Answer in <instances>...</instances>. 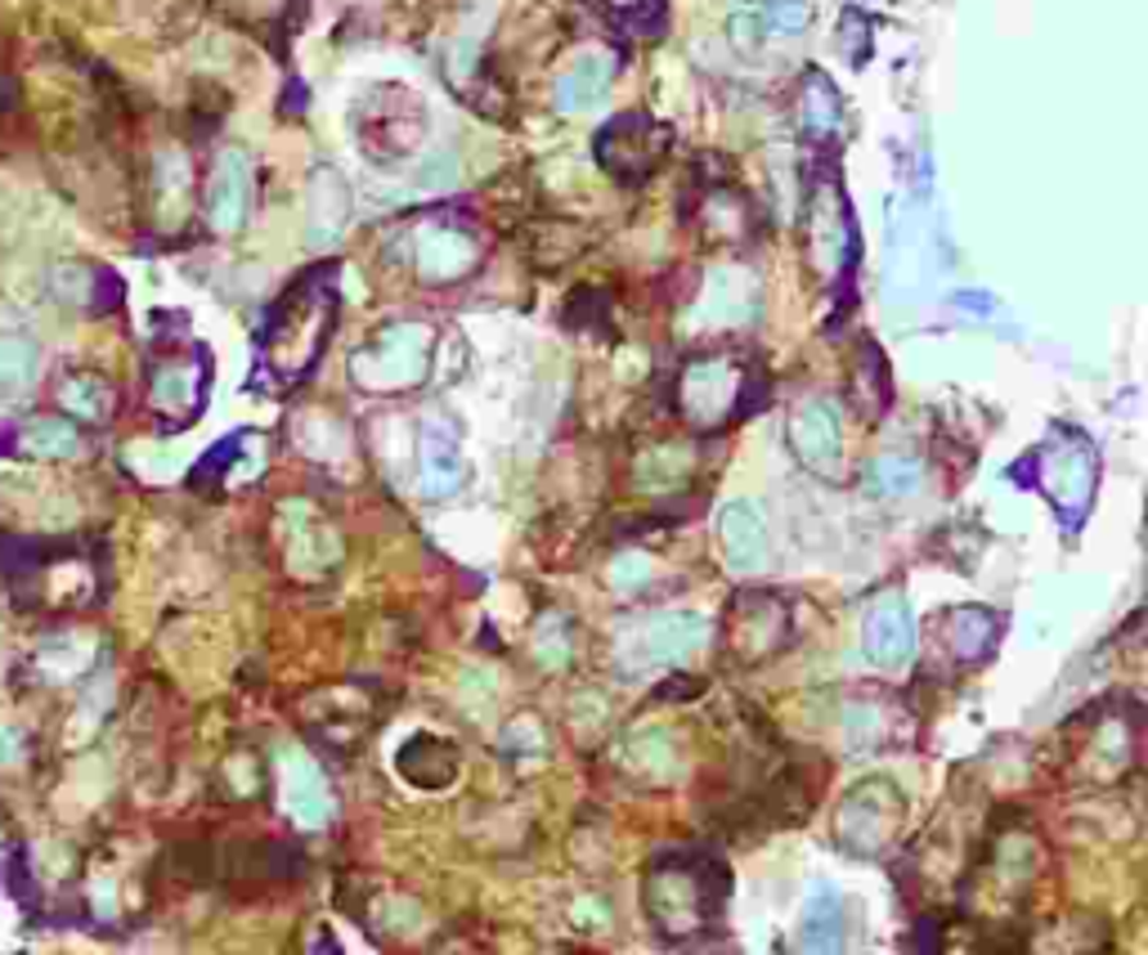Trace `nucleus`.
I'll list each match as a JSON object with an SVG mask.
<instances>
[{
  "mask_svg": "<svg viewBox=\"0 0 1148 955\" xmlns=\"http://www.w3.org/2000/svg\"><path fill=\"white\" fill-rule=\"evenodd\" d=\"M933 646L955 664L969 668L983 664L1000 642V614L987 606H946L933 614Z\"/></svg>",
  "mask_w": 1148,
  "mask_h": 955,
  "instance_id": "obj_16",
  "label": "nucleus"
},
{
  "mask_svg": "<svg viewBox=\"0 0 1148 955\" xmlns=\"http://www.w3.org/2000/svg\"><path fill=\"white\" fill-rule=\"evenodd\" d=\"M301 718H306V732L332 749H351L368 736L372 718H377V704H372V691L359 687V682H332L314 695H306L301 704Z\"/></svg>",
  "mask_w": 1148,
  "mask_h": 955,
  "instance_id": "obj_13",
  "label": "nucleus"
},
{
  "mask_svg": "<svg viewBox=\"0 0 1148 955\" xmlns=\"http://www.w3.org/2000/svg\"><path fill=\"white\" fill-rule=\"evenodd\" d=\"M866 485H871V494H880V498H911V494H920L925 490V462H916V458H875L871 467H866Z\"/></svg>",
  "mask_w": 1148,
  "mask_h": 955,
  "instance_id": "obj_34",
  "label": "nucleus"
},
{
  "mask_svg": "<svg viewBox=\"0 0 1148 955\" xmlns=\"http://www.w3.org/2000/svg\"><path fill=\"white\" fill-rule=\"evenodd\" d=\"M404 252H409V269L417 274V283H426V288H449V283H462L467 274L481 269L490 243H485V229L471 216L431 211V216L409 225Z\"/></svg>",
  "mask_w": 1148,
  "mask_h": 955,
  "instance_id": "obj_6",
  "label": "nucleus"
},
{
  "mask_svg": "<svg viewBox=\"0 0 1148 955\" xmlns=\"http://www.w3.org/2000/svg\"><path fill=\"white\" fill-rule=\"evenodd\" d=\"M785 445H790L794 462L807 467L812 475H839V467H843V426H839L835 404L822 400V395L803 400L790 413Z\"/></svg>",
  "mask_w": 1148,
  "mask_h": 955,
  "instance_id": "obj_15",
  "label": "nucleus"
},
{
  "mask_svg": "<svg viewBox=\"0 0 1148 955\" xmlns=\"http://www.w3.org/2000/svg\"><path fill=\"white\" fill-rule=\"evenodd\" d=\"M902 826H906V794L893 781L871 776L839 798L830 830L835 843L852 856H884L902 839Z\"/></svg>",
  "mask_w": 1148,
  "mask_h": 955,
  "instance_id": "obj_7",
  "label": "nucleus"
},
{
  "mask_svg": "<svg viewBox=\"0 0 1148 955\" xmlns=\"http://www.w3.org/2000/svg\"><path fill=\"white\" fill-rule=\"evenodd\" d=\"M861 642H866V655L884 668H897L916 655V624H911V606H906L897 592H884L871 610L866 624H861Z\"/></svg>",
  "mask_w": 1148,
  "mask_h": 955,
  "instance_id": "obj_21",
  "label": "nucleus"
},
{
  "mask_svg": "<svg viewBox=\"0 0 1148 955\" xmlns=\"http://www.w3.org/2000/svg\"><path fill=\"white\" fill-rule=\"evenodd\" d=\"M619 758H624V768L629 776L638 781H674L678 768H682V745L674 732H664V727H646V732H633L624 740V749H619Z\"/></svg>",
  "mask_w": 1148,
  "mask_h": 955,
  "instance_id": "obj_23",
  "label": "nucleus"
},
{
  "mask_svg": "<svg viewBox=\"0 0 1148 955\" xmlns=\"http://www.w3.org/2000/svg\"><path fill=\"white\" fill-rule=\"evenodd\" d=\"M843 736H848L852 749H888V745H902L911 736V718H906L893 700L861 695L843 709Z\"/></svg>",
  "mask_w": 1148,
  "mask_h": 955,
  "instance_id": "obj_22",
  "label": "nucleus"
},
{
  "mask_svg": "<svg viewBox=\"0 0 1148 955\" xmlns=\"http://www.w3.org/2000/svg\"><path fill=\"white\" fill-rule=\"evenodd\" d=\"M278 539H283V569L297 584H323L342 569L346 539L314 498H287L278 507Z\"/></svg>",
  "mask_w": 1148,
  "mask_h": 955,
  "instance_id": "obj_8",
  "label": "nucleus"
},
{
  "mask_svg": "<svg viewBox=\"0 0 1148 955\" xmlns=\"http://www.w3.org/2000/svg\"><path fill=\"white\" fill-rule=\"evenodd\" d=\"M1023 471H1032L1028 485L1036 494H1045V503L1064 516L1068 530H1077L1090 511V503H1094V490H1099V453H1094L1090 436L1077 432V426L1055 422L1014 475H1023Z\"/></svg>",
  "mask_w": 1148,
  "mask_h": 955,
  "instance_id": "obj_5",
  "label": "nucleus"
},
{
  "mask_svg": "<svg viewBox=\"0 0 1148 955\" xmlns=\"http://www.w3.org/2000/svg\"><path fill=\"white\" fill-rule=\"evenodd\" d=\"M1130 762V727L1117 718H1104L1094 727V736L1081 745V768L1090 781H1117V772Z\"/></svg>",
  "mask_w": 1148,
  "mask_h": 955,
  "instance_id": "obj_29",
  "label": "nucleus"
},
{
  "mask_svg": "<svg viewBox=\"0 0 1148 955\" xmlns=\"http://www.w3.org/2000/svg\"><path fill=\"white\" fill-rule=\"evenodd\" d=\"M395 768L417 790H449L454 776H458V749L440 736H413L395 753Z\"/></svg>",
  "mask_w": 1148,
  "mask_h": 955,
  "instance_id": "obj_24",
  "label": "nucleus"
},
{
  "mask_svg": "<svg viewBox=\"0 0 1148 955\" xmlns=\"http://www.w3.org/2000/svg\"><path fill=\"white\" fill-rule=\"evenodd\" d=\"M252 207V162L243 153H225L211 175V225L238 229Z\"/></svg>",
  "mask_w": 1148,
  "mask_h": 955,
  "instance_id": "obj_26",
  "label": "nucleus"
},
{
  "mask_svg": "<svg viewBox=\"0 0 1148 955\" xmlns=\"http://www.w3.org/2000/svg\"><path fill=\"white\" fill-rule=\"evenodd\" d=\"M799 126L807 139H830L839 130V94L830 77L807 72L799 85Z\"/></svg>",
  "mask_w": 1148,
  "mask_h": 955,
  "instance_id": "obj_32",
  "label": "nucleus"
},
{
  "mask_svg": "<svg viewBox=\"0 0 1148 955\" xmlns=\"http://www.w3.org/2000/svg\"><path fill=\"white\" fill-rule=\"evenodd\" d=\"M807 256L826 278H843L857 261V225L835 180H822L807 203Z\"/></svg>",
  "mask_w": 1148,
  "mask_h": 955,
  "instance_id": "obj_12",
  "label": "nucleus"
},
{
  "mask_svg": "<svg viewBox=\"0 0 1148 955\" xmlns=\"http://www.w3.org/2000/svg\"><path fill=\"white\" fill-rule=\"evenodd\" d=\"M727 901V871L709 852H659L646 884H642V911L651 929L668 942L700 937Z\"/></svg>",
  "mask_w": 1148,
  "mask_h": 955,
  "instance_id": "obj_2",
  "label": "nucleus"
},
{
  "mask_svg": "<svg viewBox=\"0 0 1148 955\" xmlns=\"http://www.w3.org/2000/svg\"><path fill=\"white\" fill-rule=\"evenodd\" d=\"M610 77H615V59L606 55V50H579L574 55V64L556 77V108L561 113H584V108H593L601 94H606V85H610Z\"/></svg>",
  "mask_w": 1148,
  "mask_h": 955,
  "instance_id": "obj_25",
  "label": "nucleus"
},
{
  "mask_svg": "<svg viewBox=\"0 0 1148 955\" xmlns=\"http://www.w3.org/2000/svg\"><path fill=\"white\" fill-rule=\"evenodd\" d=\"M799 942H803V951H839L843 946V901H839L835 888L822 884L807 897Z\"/></svg>",
  "mask_w": 1148,
  "mask_h": 955,
  "instance_id": "obj_30",
  "label": "nucleus"
},
{
  "mask_svg": "<svg viewBox=\"0 0 1148 955\" xmlns=\"http://www.w3.org/2000/svg\"><path fill=\"white\" fill-rule=\"evenodd\" d=\"M762 400V372L741 350H696L682 359L674 404L691 432L709 436L741 422Z\"/></svg>",
  "mask_w": 1148,
  "mask_h": 955,
  "instance_id": "obj_3",
  "label": "nucleus"
},
{
  "mask_svg": "<svg viewBox=\"0 0 1148 955\" xmlns=\"http://www.w3.org/2000/svg\"><path fill=\"white\" fill-rule=\"evenodd\" d=\"M704 642H709V619L691 614V610L651 614L646 624L638 629V655L646 664H659V668H674V664L691 659Z\"/></svg>",
  "mask_w": 1148,
  "mask_h": 955,
  "instance_id": "obj_20",
  "label": "nucleus"
},
{
  "mask_svg": "<svg viewBox=\"0 0 1148 955\" xmlns=\"http://www.w3.org/2000/svg\"><path fill=\"white\" fill-rule=\"evenodd\" d=\"M758 306H762L758 274L741 269V265H718L700 283L691 319H696V327H741V323L758 319Z\"/></svg>",
  "mask_w": 1148,
  "mask_h": 955,
  "instance_id": "obj_14",
  "label": "nucleus"
},
{
  "mask_svg": "<svg viewBox=\"0 0 1148 955\" xmlns=\"http://www.w3.org/2000/svg\"><path fill=\"white\" fill-rule=\"evenodd\" d=\"M762 36H768V23H762V14H758V10H741V14L732 19V41L741 45V50H749V45H758Z\"/></svg>",
  "mask_w": 1148,
  "mask_h": 955,
  "instance_id": "obj_38",
  "label": "nucleus"
},
{
  "mask_svg": "<svg viewBox=\"0 0 1148 955\" xmlns=\"http://www.w3.org/2000/svg\"><path fill=\"white\" fill-rule=\"evenodd\" d=\"M893 404V387H888V364L884 355L866 342V350H861L857 368H852V409L866 417V422H880Z\"/></svg>",
  "mask_w": 1148,
  "mask_h": 955,
  "instance_id": "obj_31",
  "label": "nucleus"
},
{
  "mask_svg": "<svg viewBox=\"0 0 1148 955\" xmlns=\"http://www.w3.org/2000/svg\"><path fill=\"white\" fill-rule=\"evenodd\" d=\"M570 655H574V624L565 614H543L535 629V659L556 674V668L570 664Z\"/></svg>",
  "mask_w": 1148,
  "mask_h": 955,
  "instance_id": "obj_35",
  "label": "nucleus"
},
{
  "mask_svg": "<svg viewBox=\"0 0 1148 955\" xmlns=\"http://www.w3.org/2000/svg\"><path fill=\"white\" fill-rule=\"evenodd\" d=\"M467 453L458 445V432L449 422H426L422 440H417V485L426 498H454L467 485Z\"/></svg>",
  "mask_w": 1148,
  "mask_h": 955,
  "instance_id": "obj_19",
  "label": "nucleus"
},
{
  "mask_svg": "<svg viewBox=\"0 0 1148 955\" xmlns=\"http://www.w3.org/2000/svg\"><path fill=\"white\" fill-rule=\"evenodd\" d=\"M646 579H651V561H646V556H619V561H610V588H615V592H638V588H646Z\"/></svg>",
  "mask_w": 1148,
  "mask_h": 955,
  "instance_id": "obj_37",
  "label": "nucleus"
},
{
  "mask_svg": "<svg viewBox=\"0 0 1148 955\" xmlns=\"http://www.w3.org/2000/svg\"><path fill=\"white\" fill-rule=\"evenodd\" d=\"M664 153H668V126L651 122L646 113H619L597 135V162L624 184L646 180L664 162Z\"/></svg>",
  "mask_w": 1148,
  "mask_h": 955,
  "instance_id": "obj_11",
  "label": "nucleus"
},
{
  "mask_svg": "<svg viewBox=\"0 0 1148 955\" xmlns=\"http://www.w3.org/2000/svg\"><path fill=\"white\" fill-rule=\"evenodd\" d=\"M723 646L736 664H762L772 659L790 646V633H794V610L781 592H736L727 614H723Z\"/></svg>",
  "mask_w": 1148,
  "mask_h": 955,
  "instance_id": "obj_10",
  "label": "nucleus"
},
{
  "mask_svg": "<svg viewBox=\"0 0 1148 955\" xmlns=\"http://www.w3.org/2000/svg\"><path fill=\"white\" fill-rule=\"evenodd\" d=\"M436 327L431 319H391L351 355V381L364 395H409L431 377Z\"/></svg>",
  "mask_w": 1148,
  "mask_h": 955,
  "instance_id": "obj_4",
  "label": "nucleus"
},
{
  "mask_svg": "<svg viewBox=\"0 0 1148 955\" xmlns=\"http://www.w3.org/2000/svg\"><path fill=\"white\" fill-rule=\"evenodd\" d=\"M718 543H723V561L732 575H758L772 561V530L758 503L736 498L718 511Z\"/></svg>",
  "mask_w": 1148,
  "mask_h": 955,
  "instance_id": "obj_17",
  "label": "nucleus"
},
{
  "mask_svg": "<svg viewBox=\"0 0 1148 955\" xmlns=\"http://www.w3.org/2000/svg\"><path fill=\"white\" fill-rule=\"evenodd\" d=\"M758 14H762V23H768V32H777V36H799L807 27V19H812V10L803 5V0H772V5H762Z\"/></svg>",
  "mask_w": 1148,
  "mask_h": 955,
  "instance_id": "obj_36",
  "label": "nucleus"
},
{
  "mask_svg": "<svg viewBox=\"0 0 1148 955\" xmlns=\"http://www.w3.org/2000/svg\"><path fill=\"white\" fill-rule=\"evenodd\" d=\"M297 449L314 462H346L355 453V436H351V426L337 417V413H323V409H310L301 413L297 422Z\"/></svg>",
  "mask_w": 1148,
  "mask_h": 955,
  "instance_id": "obj_28",
  "label": "nucleus"
},
{
  "mask_svg": "<svg viewBox=\"0 0 1148 955\" xmlns=\"http://www.w3.org/2000/svg\"><path fill=\"white\" fill-rule=\"evenodd\" d=\"M597 5L624 23H642L646 14H659V0H597Z\"/></svg>",
  "mask_w": 1148,
  "mask_h": 955,
  "instance_id": "obj_39",
  "label": "nucleus"
},
{
  "mask_svg": "<svg viewBox=\"0 0 1148 955\" xmlns=\"http://www.w3.org/2000/svg\"><path fill=\"white\" fill-rule=\"evenodd\" d=\"M278 768H283L278 785H283V807H287V817H292L301 830H323V826L332 821V812H337L323 768H319V762H314L310 753H301V749L283 753Z\"/></svg>",
  "mask_w": 1148,
  "mask_h": 955,
  "instance_id": "obj_18",
  "label": "nucleus"
},
{
  "mask_svg": "<svg viewBox=\"0 0 1148 955\" xmlns=\"http://www.w3.org/2000/svg\"><path fill=\"white\" fill-rule=\"evenodd\" d=\"M691 467H696L691 449H682V445H651L633 462V481H638L642 494H678L691 481Z\"/></svg>",
  "mask_w": 1148,
  "mask_h": 955,
  "instance_id": "obj_27",
  "label": "nucleus"
},
{
  "mask_svg": "<svg viewBox=\"0 0 1148 955\" xmlns=\"http://www.w3.org/2000/svg\"><path fill=\"white\" fill-rule=\"evenodd\" d=\"M700 220H704V233L718 238V243H741L754 225V211H749V198L736 194V188H713L700 203Z\"/></svg>",
  "mask_w": 1148,
  "mask_h": 955,
  "instance_id": "obj_33",
  "label": "nucleus"
},
{
  "mask_svg": "<svg viewBox=\"0 0 1148 955\" xmlns=\"http://www.w3.org/2000/svg\"><path fill=\"white\" fill-rule=\"evenodd\" d=\"M337 327V269L319 265L306 269L292 288H287L265 323H261V368L283 381V387H297L301 377L314 372V364L328 350V337Z\"/></svg>",
  "mask_w": 1148,
  "mask_h": 955,
  "instance_id": "obj_1",
  "label": "nucleus"
},
{
  "mask_svg": "<svg viewBox=\"0 0 1148 955\" xmlns=\"http://www.w3.org/2000/svg\"><path fill=\"white\" fill-rule=\"evenodd\" d=\"M426 135V108L404 85H377L355 108V139L372 162H400L409 158Z\"/></svg>",
  "mask_w": 1148,
  "mask_h": 955,
  "instance_id": "obj_9",
  "label": "nucleus"
}]
</instances>
